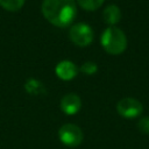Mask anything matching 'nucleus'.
Returning a JSON list of instances; mask_svg holds the SVG:
<instances>
[{"label": "nucleus", "mask_w": 149, "mask_h": 149, "mask_svg": "<svg viewBox=\"0 0 149 149\" xmlns=\"http://www.w3.org/2000/svg\"><path fill=\"white\" fill-rule=\"evenodd\" d=\"M41 9L47 21L59 28L70 27L77 15L74 0H43Z\"/></svg>", "instance_id": "1"}, {"label": "nucleus", "mask_w": 149, "mask_h": 149, "mask_svg": "<svg viewBox=\"0 0 149 149\" xmlns=\"http://www.w3.org/2000/svg\"><path fill=\"white\" fill-rule=\"evenodd\" d=\"M101 45L107 54L120 55L127 48V37L118 27H108L104 30L100 37Z\"/></svg>", "instance_id": "2"}, {"label": "nucleus", "mask_w": 149, "mask_h": 149, "mask_svg": "<svg viewBox=\"0 0 149 149\" xmlns=\"http://www.w3.org/2000/svg\"><path fill=\"white\" fill-rule=\"evenodd\" d=\"M69 37L73 44L78 47H86L90 45L93 41V30L88 24L79 22L71 26Z\"/></svg>", "instance_id": "3"}, {"label": "nucleus", "mask_w": 149, "mask_h": 149, "mask_svg": "<svg viewBox=\"0 0 149 149\" xmlns=\"http://www.w3.org/2000/svg\"><path fill=\"white\" fill-rule=\"evenodd\" d=\"M58 137L64 146L74 148L81 143V141L84 139V134L78 126H76L73 123H66L59 128Z\"/></svg>", "instance_id": "4"}, {"label": "nucleus", "mask_w": 149, "mask_h": 149, "mask_svg": "<svg viewBox=\"0 0 149 149\" xmlns=\"http://www.w3.org/2000/svg\"><path fill=\"white\" fill-rule=\"evenodd\" d=\"M118 113L126 119H134L142 114L143 112V105L134 98H123L121 99L116 105Z\"/></svg>", "instance_id": "5"}, {"label": "nucleus", "mask_w": 149, "mask_h": 149, "mask_svg": "<svg viewBox=\"0 0 149 149\" xmlns=\"http://www.w3.org/2000/svg\"><path fill=\"white\" fill-rule=\"evenodd\" d=\"M79 69L77 68V65L69 61V59H65V61H61L56 68H55V72L57 74V77L62 80H72L77 73H78Z\"/></svg>", "instance_id": "6"}, {"label": "nucleus", "mask_w": 149, "mask_h": 149, "mask_svg": "<svg viewBox=\"0 0 149 149\" xmlns=\"http://www.w3.org/2000/svg\"><path fill=\"white\" fill-rule=\"evenodd\" d=\"M81 107V100L78 94L69 93L65 94L61 100V109L68 115H73L79 112Z\"/></svg>", "instance_id": "7"}, {"label": "nucleus", "mask_w": 149, "mask_h": 149, "mask_svg": "<svg viewBox=\"0 0 149 149\" xmlns=\"http://www.w3.org/2000/svg\"><path fill=\"white\" fill-rule=\"evenodd\" d=\"M102 19L105 21L106 24H108L109 27L115 26L120 19H121V12L120 8L116 5H108L102 13Z\"/></svg>", "instance_id": "8"}, {"label": "nucleus", "mask_w": 149, "mask_h": 149, "mask_svg": "<svg viewBox=\"0 0 149 149\" xmlns=\"http://www.w3.org/2000/svg\"><path fill=\"white\" fill-rule=\"evenodd\" d=\"M26 0H0V6L9 12H16L22 8Z\"/></svg>", "instance_id": "9"}, {"label": "nucleus", "mask_w": 149, "mask_h": 149, "mask_svg": "<svg viewBox=\"0 0 149 149\" xmlns=\"http://www.w3.org/2000/svg\"><path fill=\"white\" fill-rule=\"evenodd\" d=\"M105 0H77V3L85 10H95L98 9Z\"/></svg>", "instance_id": "10"}, {"label": "nucleus", "mask_w": 149, "mask_h": 149, "mask_svg": "<svg viewBox=\"0 0 149 149\" xmlns=\"http://www.w3.org/2000/svg\"><path fill=\"white\" fill-rule=\"evenodd\" d=\"M79 70H80L81 72L86 73V74H93V73H95V72L98 71V66H97V64L93 63V62H85V63L80 66Z\"/></svg>", "instance_id": "11"}, {"label": "nucleus", "mask_w": 149, "mask_h": 149, "mask_svg": "<svg viewBox=\"0 0 149 149\" xmlns=\"http://www.w3.org/2000/svg\"><path fill=\"white\" fill-rule=\"evenodd\" d=\"M137 128L141 133L149 135V116H143L137 122Z\"/></svg>", "instance_id": "12"}]
</instances>
